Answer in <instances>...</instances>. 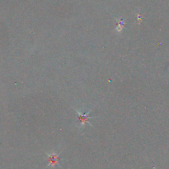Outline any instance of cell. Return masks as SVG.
<instances>
[{"instance_id": "6da1fadb", "label": "cell", "mask_w": 169, "mask_h": 169, "mask_svg": "<svg viewBox=\"0 0 169 169\" xmlns=\"http://www.w3.org/2000/svg\"><path fill=\"white\" fill-rule=\"evenodd\" d=\"M78 119L81 123V126H84L86 123L89 122V119L90 117L89 116V113H81L80 111H78Z\"/></svg>"}, {"instance_id": "7a4b0ae2", "label": "cell", "mask_w": 169, "mask_h": 169, "mask_svg": "<svg viewBox=\"0 0 169 169\" xmlns=\"http://www.w3.org/2000/svg\"><path fill=\"white\" fill-rule=\"evenodd\" d=\"M124 28V23L121 21V23H119V25L117 26V28H116V31H117V33H121L122 29Z\"/></svg>"}]
</instances>
